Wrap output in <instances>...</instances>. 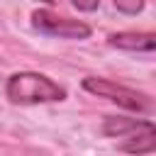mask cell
I'll use <instances>...</instances> for the list:
<instances>
[{
	"mask_svg": "<svg viewBox=\"0 0 156 156\" xmlns=\"http://www.w3.org/2000/svg\"><path fill=\"white\" fill-rule=\"evenodd\" d=\"M5 93L15 105H39V102H58L66 98V90L54 83L49 76L37 71H20L7 78Z\"/></svg>",
	"mask_w": 156,
	"mask_h": 156,
	"instance_id": "cell-1",
	"label": "cell"
},
{
	"mask_svg": "<svg viewBox=\"0 0 156 156\" xmlns=\"http://www.w3.org/2000/svg\"><path fill=\"white\" fill-rule=\"evenodd\" d=\"M83 88L98 98H105L124 110H132V112H151L154 110V102L146 93H139L134 88H127V85H119L115 80H107V78H98V76H88L83 78Z\"/></svg>",
	"mask_w": 156,
	"mask_h": 156,
	"instance_id": "cell-2",
	"label": "cell"
},
{
	"mask_svg": "<svg viewBox=\"0 0 156 156\" xmlns=\"http://www.w3.org/2000/svg\"><path fill=\"white\" fill-rule=\"evenodd\" d=\"M32 27L44 37H58V39H88L90 37V27L85 22L56 15L49 7H39L32 12Z\"/></svg>",
	"mask_w": 156,
	"mask_h": 156,
	"instance_id": "cell-3",
	"label": "cell"
},
{
	"mask_svg": "<svg viewBox=\"0 0 156 156\" xmlns=\"http://www.w3.org/2000/svg\"><path fill=\"white\" fill-rule=\"evenodd\" d=\"M107 44L122 51H146L151 54L156 46V37L151 32H117L107 37Z\"/></svg>",
	"mask_w": 156,
	"mask_h": 156,
	"instance_id": "cell-4",
	"label": "cell"
},
{
	"mask_svg": "<svg viewBox=\"0 0 156 156\" xmlns=\"http://www.w3.org/2000/svg\"><path fill=\"white\" fill-rule=\"evenodd\" d=\"M146 127H154L151 119H136V117H119V115H107L102 122V134L105 136H129L134 132H141Z\"/></svg>",
	"mask_w": 156,
	"mask_h": 156,
	"instance_id": "cell-5",
	"label": "cell"
},
{
	"mask_svg": "<svg viewBox=\"0 0 156 156\" xmlns=\"http://www.w3.org/2000/svg\"><path fill=\"white\" fill-rule=\"evenodd\" d=\"M117 149L129 154H151L156 149V127H146L141 132L129 134V141H122Z\"/></svg>",
	"mask_w": 156,
	"mask_h": 156,
	"instance_id": "cell-6",
	"label": "cell"
},
{
	"mask_svg": "<svg viewBox=\"0 0 156 156\" xmlns=\"http://www.w3.org/2000/svg\"><path fill=\"white\" fill-rule=\"evenodd\" d=\"M112 5L124 15H139L144 10V0H112Z\"/></svg>",
	"mask_w": 156,
	"mask_h": 156,
	"instance_id": "cell-7",
	"label": "cell"
},
{
	"mask_svg": "<svg viewBox=\"0 0 156 156\" xmlns=\"http://www.w3.org/2000/svg\"><path fill=\"white\" fill-rule=\"evenodd\" d=\"M71 5L80 12H95L100 7V0H71Z\"/></svg>",
	"mask_w": 156,
	"mask_h": 156,
	"instance_id": "cell-8",
	"label": "cell"
},
{
	"mask_svg": "<svg viewBox=\"0 0 156 156\" xmlns=\"http://www.w3.org/2000/svg\"><path fill=\"white\" fill-rule=\"evenodd\" d=\"M41 2H46V5H51V0H41Z\"/></svg>",
	"mask_w": 156,
	"mask_h": 156,
	"instance_id": "cell-9",
	"label": "cell"
}]
</instances>
